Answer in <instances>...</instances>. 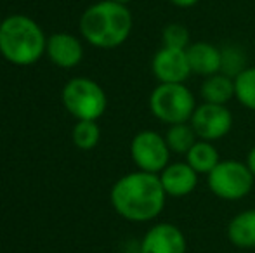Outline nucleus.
<instances>
[{"instance_id": "f257e3e1", "label": "nucleus", "mask_w": 255, "mask_h": 253, "mask_svg": "<svg viewBox=\"0 0 255 253\" xmlns=\"http://www.w3.org/2000/svg\"><path fill=\"white\" fill-rule=\"evenodd\" d=\"M165 192L158 173L134 172L122 177L111 189V203L118 215L134 222L153 220L165 206Z\"/></svg>"}, {"instance_id": "a211bd4d", "label": "nucleus", "mask_w": 255, "mask_h": 253, "mask_svg": "<svg viewBox=\"0 0 255 253\" xmlns=\"http://www.w3.org/2000/svg\"><path fill=\"white\" fill-rule=\"evenodd\" d=\"M235 97L255 111V66H249L235 78Z\"/></svg>"}, {"instance_id": "9d476101", "label": "nucleus", "mask_w": 255, "mask_h": 253, "mask_svg": "<svg viewBox=\"0 0 255 253\" xmlns=\"http://www.w3.org/2000/svg\"><path fill=\"white\" fill-rule=\"evenodd\" d=\"M186 236L174 224H156L146 233L141 253H186Z\"/></svg>"}, {"instance_id": "2eb2a0df", "label": "nucleus", "mask_w": 255, "mask_h": 253, "mask_svg": "<svg viewBox=\"0 0 255 253\" xmlns=\"http://www.w3.org/2000/svg\"><path fill=\"white\" fill-rule=\"evenodd\" d=\"M202 97L203 102L226 106L235 97V78L224 73L207 77L202 85Z\"/></svg>"}, {"instance_id": "412c9836", "label": "nucleus", "mask_w": 255, "mask_h": 253, "mask_svg": "<svg viewBox=\"0 0 255 253\" xmlns=\"http://www.w3.org/2000/svg\"><path fill=\"white\" fill-rule=\"evenodd\" d=\"M161 40H163V47H172V49H186L189 47V31L184 24L172 23L167 24L163 28V33H161Z\"/></svg>"}, {"instance_id": "aec40b11", "label": "nucleus", "mask_w": 255, "mask_h": 253, "mask_svg": "<svg viewBox=\"0 0 255 253\" xmlns=\"http://www.w3.org/2000/svg\"><path fill=\"white\" fill-rule=\"evenodd\" d=\"M101 132L92 120H80L73 130V141L80 149H92L99 142Z\"/></svg>"}, {"instance_id": "dca6fc26", "label": "nucleus", "mask_w": 255, "mask_h": 253, "mask_svg": "<svg viewBox=\"0 0 255 253\" xmlns=\"http://www.w3.org/2000/svg\"><path fill=\"white\" fill-rule=\"evenodd\" d=\"M219 160V151L215 149V146L208 141H196V144L186 155V163L195 170L196 173H210L212 170L217 167Z\"/></svg>"}, {"instance_id": "7ed1b4c3", "label": "nucleus", "mask_w": 255, "mask_h": 253, "mask_svg": "<svg viewBox=\"0 0 255 253\" xmlns=\"http://www.w3.org/2000/svg\"><path fill=\"white\" fill-rule=\"evenodd\" d=\"M47 42L40 26L26 16H10L0 24V52L7 61L26 66L38 61Z\"/></svg>"}, {"instance_id": "0eeeda50", "label": "nucleus", "mask_w": 255, "mask_h": 253, "mask_svg": "<svg viewBox=\"0 0 255 253\" xmlns=\"http://www.w3.org/2000/svg\"><path fill=\"white\" fill-rule=\"evenodd\" d=\"M130 155L134 163L149 173H161L170 165V148L165 137L153 130L139 132L130 144Z\"/></svg>"}, {"instance_id": "1a4fd4ad", "label": "nucleus", "mask_w": 255, "mask_h": 253, "mask_svg": "<svg viewBox=\"0 0 255 253\" xmlns=\"http://www.w3.org/2000/svg\"><path fill=\"white\" fill-rule=\"evenodd\" d=\"M151 68L160 84H184L191 75L188 54L182 49L161 47L154 54Z\"/></svg>"}, {"instance_id": "6ab92c4d", "label": "nucleus", "mask_w": 255, "mask_h": 253, "mask_svg": "<svg viewBox=\"0 0 255 253\" xmlns=\"http://www.w3.org/2000/svg\"><path fill=\"white\" fill-rule=\"evenodd\" d=\"M222 68L221 73L228 75L231 78H236L242 73L247 66V56L242 49L235 47V45H229V47L222 49Z\"/></svg>"}, {"instance_id": "b1692460", "label": "nucleus", "mask_w": 255, "mask_h": 253, "mask_svg": "<svg viewBox=\"0 0 255 253\" xmlns=\"http://www.w3.org/2000/svg\"><path fill=\"white\" fill-rule=\"evenodd\" d=\"M113 2H118V3H124V5H125V3H128V2H130V0H113Z\"/></svg>"}, {"instance_id": "20e7f679", "label": "nucleus", "mask_w": 255, "mask_h": 253, "mask_svg": "<svg viewBox=\"0 0 255 253\" xmlns=\"http://www.w3.org/2000/svg\"><path fill=\"white\" fill-rule=\"evenodd\" d=\"M149 109L160 122L188 123L196 109L193 92L184 84H160L149 95Z\"/></svg>"}, {"instance_id": "f8f14e48", "label": "nucleus", "mask_w": 255, "mask_h": 253, "mask_svg": "<svg viewBox=\"0 0 255 253\" xmlns=\"http://www.w3.org/2000/svg\"><path fill=\"white\" fill-rule=\"evenodd\" d=\"M191 73L200 77H212L221 73L222 68V52L215 45L208 42H196L186 49Z\"/></svg>"}, {"instance_id": "ddd939ff", "label": "nucleus", "mask_w": 255, "mask_h": 253, "mask_svg": "<svg viewBox=\"0 0 255 253\" xmlns=\"http://www.w3.org/2000/svg\"><path fill=\"white\" fill-rule=\"evenodd\" d=\"M47 52L57 66L71 68L77 66L82 59V45L75 37L66 33H56L47 40Z\"/></svg>"}, {"instance_id": "423d86ee", "label": "nucleus", "mask_w": 255, "mask_h": 253, "mask_svg": "<svg viewBox=\"0 0 255 253\" xmlns=\"http://www.w3.org/2000/svg\"><path fill=\"white\" fill-rule=\"evenodd\" d=\"M63 102L78 120H96L106 109V94L96 82L89 78H75L64 87Z\"/></svg>"}, {"instance_id": "9b49d317", "label": "nucleus", "mask_w": 255, "mask_h": 253, "mask_svg": "<svg viewBox=\"0 0 255 253\" xmlns=\"http://www.w3.org/2000/svg\"><path fill=\"white\" fill-rule=\"evenodd\" d=\"M160 180L167 196L184 198L195 191L198 184V173L188 163H170L160 173Z\"/></svg>"}, {"instance_id": "f03ea898", "label": "nucleus", "mask_w": 255, "mask_h": 253, "mask_svg": "<svg viewBox=\"0 0 255 253\" xmlns=\"http://www.w3.org/2000/svg\"><path fill=\"white\" fill-rule=\"evenodd\" d=\"M82 35L89 44L113 49L128 38L132 30L130 10L118 2H99L89 7L80 19Z\"/></svg>"}, {"instance_id": "4be33fe9", "label": "nucleus", "mask_w": 255, "mask_h": 253, "mask_svg": "<svg viewBox=\"0 0 255 253\" xmlns=\"http://www.w3.org/2000/svg\"><path fill=\"white\" fill-rule=\"evenodd\" d=\"M170 3H174L175 7H181V9H188V7H193L200 2V0H168Z\"/></svg>"}, {"instance_id": "39448f33", "label": "nucleus", "mask_w": 255, "mask_h": 253, "mask_svg": "<svg viewBox=\"0 0 255 253\" xmlns=\"http://www.w3.org/2000/svg\"><path fill=\"white\" fill-rule=\"evenodd\" d=\"M208 189L217 198L226 201H238L245 198L254 186V173L247 163L236 160L219 162L217 167L208 173Z\"/></svg>"}, {"instance_id": "4468645a", "label": "nucleus", "mask_w": 255, "mask_h": 253, "mask_svg": "<svg viewBox=\"0 0 255 253\" xmlns=\"http://www.w3.org/2000/svg\"><path fill=\"white\" fill-rule=\"evenodd\" d=\"M228 238L238 248H255V210H245L228 224Z\"/></svg>"}, {"instance_id": "f3484780", "label": "nucleus", "mask_w": 255, "mask_h": 253, "mask_svg": "<svg viewBox=\"0 0 255 253\" xmlns=\"http://www.w3.org/2000/svg\"><path fill=\"white\" fill-rule=\"evenodd\" d=\"M165 141H167L172 153L188 155V151L198 141V135L195 134L193 127L188 125V123H175V125H170V128L167 130Z\"/></svg>"}, {"instance_id": "5701e85b", "label": "nucleus", "mask_w": 255, "mask_h": 253, "mask_svg": "<svg viewBox=\"0 0 255 253\" xmlns=\"http://www.w3.org/2000/svg\"><path fill=\"white\" fill-rule=\"evenodd\" d=\"M247 167H249L250 172H252L255 177V146L249 151V155H247Z\"/></svg>"}, {"instance_id": "6e6552de", "label": "nucleus", "mask_w": 255, "mask_h": 253, "mask_svg": "<svg viewBox=\"0 0 255 253\" xmlns=\"http://www.w3.org/2000/svg\"><path fill=\"white\" fill-rule=\"evenodd\" d=\"M189 125L193 127L200 141L212 142L229 134L233 127V115L222 104L203 102V104L196 106L195 113L189 120Z\"/></svg>"}]
</instances>
